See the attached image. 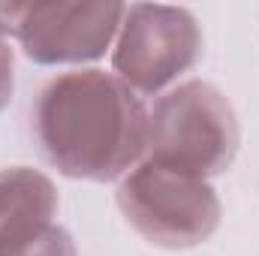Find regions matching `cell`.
Wrapping results in <instances>:
<instances>
[{"label": "cell", "mask_w": 259, "mask_h": 256, "mask_svg": "<svg viewBox=\"0 0 259 256\" xmlns=\"http://www.w3.org/2000/svg\"><path fill=\"white\" fill-rule=\"evenodd\" d=\"M30 121L42 157L66 178H124L148 151L142 97L103 69L55 75L36 94Z\"/></svg>", "instance_id": "cell-1"}, {"label": "cell", "mask_w": 259, "mask_h": 256, "mask_svg": "<svg viewBox=\"0 0 259 256\" xmlns=\"http://www.w3.org/2000/svg\"><path fill=\"white\" fill-rule=\"evenodd\" d=\"M238 142L241 133L229 100L202 78L166 91L148 112L145 160L193 178L223 175L235 163Z\"/></svg>", "instance_id": "cell-2"}, {"label": "cell", "mask_w": 259, "mask_h": 256, "mask_svg": "<svg viewBox=\"0 0 259 256\" xmlns=\"http://www.w3.org/2000/svg\"><path fill=\"white\" fill-rule=\"evenodd\" d=\"M118 208L142 238L166 250L205 244L220 226L214 187L205 178L166 169L154 160H142L121 178Z\"/></svg>", "instance_id": "cell-3"}, {"label": "cell", "mask_w": 259, "mask_h": 256, "mask_svg": "<svg viewBox=\"0 0 259 256\" xmlns=\"http://www.w3.org/2000/svg\"><path fill=\"white\" fill-rule=\"evenodd\" d=\"M202 58V30L184 6L133 3L112 52L115 75L136 94L154 97L190 72Z\"/></svg>", "instance_id": "cell-4"}, {"label": "cell", "mask_w": 259, "mask_h": 256, "mask_svg": "<svg viewBox=\"0 0 259 256\" xmlns=\"http://www.w3.org/2000/svg\"><path fill=\"white\" fill-rule=\"evenodd\" d=\"M124 15V3H0V33L33 64H88L106 55Z\"/></svg>", "instance_id": "cell-5"}, {"label": "cell", "mask_w": 259, "mask_h": 256, "mask_svg": "<svg viewBox=\"0 0 259 256\" xmlns=\"http://www.w3.org/2000/svg\"><path fill=\"white\" fill-rule=\"evenodd\" d=\"M58 214V190L49 175L30 166L0 169V256L39 241Z\"/></svg>", "instance_id": "cell-6"}, {"label": "cell", "mask_w": 259, "mask_h": 256, "mask_svg": "<svg viewBox=\"0 0 259 256\" xmlns=\"http://www.w3.org/2000/svg\"><path fill=\"white\" fill-rule=\"evenodd\" d=\"M12 256H78V250H75L72 235L66 232L61 223H55L39 241H33L30 247H24V250H18Z\"/></svg>", "instance_id": "cell-7"}, {"label": "cell", "mask_w": 259, "mask_h": 256, "mask_svg": "<svg viewBox=\"0 0 259 256\" xmlns=\"http://www.w3.org/2000/svg\"><path fill=\"white\" fill-rule=\"evenodd\" d=\"M12 91H15V61H12V49L6 36L0 33V112L9 106Z\"/></svg>", "instance_id": "cell-8"}]
</instances>
